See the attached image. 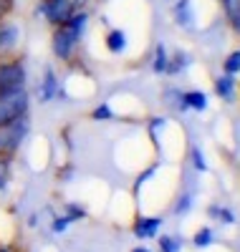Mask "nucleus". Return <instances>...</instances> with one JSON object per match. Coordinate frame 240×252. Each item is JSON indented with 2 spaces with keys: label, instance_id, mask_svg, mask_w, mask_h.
Instances as JSON below:
<instances>
[{
  "label": "nucleus",
  "instance_id": "nucleus-1",
  "mask_svg": "<svg viewBox=\"0 0 240 252\" xmlns=\"http://www.w3.org/2000/svg\"><path fill=\"white\" fill-rule=\"evenodd\" d=\"M28 131H31L28 116H20V119H15V121H10L5 126H0V157L3 159L13 157L20 149V144L26 141Z\"/></svg>",
  "mask_w": 240,
  "mask_h": 252
},
{
  "label": "nucleus",
  "instance_id": "nucleus-2",
  "mask_svg": "<svg viewBox=\"0 0 240 252\" xmlns=\"http://www.w3.org/2000/svg\"><path fill=\"white\" fill-rule=\"evenodd\" d=\"M28 109H31V96L26 89L0 94V126H5L20 116H28Z\"/></svg>",
  "mask_w": 240,
  "mask_h": 252
},
{
  "label": "nucleus",
  "instance_id": "nucleus-3",
  "mask_svg": "<svg viewBox=\"0 0 240 252\" xmlns=\"http://www.w3.org/2000/svg\"><path fill=\"white\" fill-rule=\"evenodd\" d=\"M26 66L18 58H5L0 61V94H10L18 89H26Z\"/></svg>",
  "mask_w": 240,
  "mask_h": 252
},
{
  "label": "nucleus",
  "instance_id": "nucleus-4",
  "mask_svg": "<svg viewBox=\"0 0 240 252\" xmlns=\"http://www.w3.org/2000/svg\"><path fill=\"white\" fill-rule=\"evenodd\" d=\"M81 35H76L66 23L63 26H56L53 28V35H51V51L58 61H71L74 58V51L79 46Z\"/></svg>",
  "mask_w": 240,
  "mask_h": 252
},
{
  "label": "nucleus",
  "instance_id": "nucleus-5",
  "mask_svg": "<svg viewBox=\"0 0 240 252\" xmlns=\"http://www.w3.org/2000/svg\"><path fill=\"white\" fill-rule=\"evenodd\" d=\"M38 10L56 28V26H63L76 13V0H40Z\"/></svg>",
  "mask_w": 240,
  "mask_h": 252
},
{
  "label": "nucleus",
  "instance_id": "nucleus-6",
  "mask_svg": "<svg viewBox=\"0 0 240 252\" xmlns=\"http://www.w3.org/2000/svg\"><path fill=\"white\" fill-rule=\"evenodd\" d=\"M20 46V26L13 20H0V61L13 58Z\"/></svg>",
  "mask_w": 240,
  "mask_h": 252
},
{
  "label": "nucleus",
  "instance_id": "nucleus-7",
  "mask_svg": "<svg viewBox=\"0 0 240 252\" xmlns=\"http://www.w3.org/2000/svg\"><path fill=\"white\" fill-rule=\"evenodd\" d=\"M58 94H61V81H58L53 66H46L43 68V78H40L38 89H36V96H38L40 103H51Z\"/></svg>",
  "mask_w": 240,
  "mask_h": 252
},
{
  "label": "nucleus",
  "instance_id": "nucleus-8",
  "mask_svg": "<svg viewBox=\"0 0 240 252\" xmlns=\"http://www.w3.org/2000/svg\"><path fill=\"white\" fill-rule=\"evenodd\" d=\"M162 217L160 215H155V217H137V222L132 224V232H134V237L137 240H149V237H155L157 232H160V227H162Z\"/></svg>",
  "mask_w": 240,
  "mask_h": 252
},
{
  "label": "nucleus",
  "instance_id": "nucleus-9",
  "mask_svg": "<svg viewBox=\"0 0 240 252\" xmlns=\"http://www.w3.org/2000/svg\"><path fill=\"white\" fill-rule=\"evenodd\" d=\"M174 23L180 28H192L195 26V8H192V0H177L174 3Z\"/></svg>",
  "mask_w": 240,
  "mask_h": 252
},
{
  "label": "nucleus",
  "instance_id": "nucleus-10",
  "mask_svg": "<svg viewBox=\"0 0 240 252\" xmlns=\"http://www.w3.org/2000/svg\"><path fill=\"white\" fill-rule=\"evenodd\" d=\"M180 109L182 111H187V109L205 111L207 109V94H202V91H185V94H180Z\"/></svg>",
  "mask_w": 240,
  "mask_h": 252
},
{
  "label": "nucleus",
  "instance_id": "nucleus-11",
  "mask_svg": "<svg viewBox=\"0 0 240 252\" xmlns=\"http://www.w3.org/2000/svg\"><path fill=\"white\" fill-rule=\"evenodd\" d=\"M215 94L223 101H233L235 98V76L230 73H220L215 78Z\"/></svg>",
  "mask_w": 240,
  "mask_h": 252
},
{
  "label": "nucleus",
  "instance_id": "nucleus-12",
  "mask_svg": "<svg viewBox=\"0 0 240 252\" xmlns=\"http://www.w3.org/2000/svg\"><path fill=\"white\" fill-rule=\"evenodd\" d=\"M104 46H106V51L109 53H124V48H126V33L121 31V28H112L106 33V38H104Z\"/></svg>",
  "mask_w": 240,
  "mask_h": 252
},
{
  "label": "nucleus",
  "instance_id": "nucleus-13",
  "mask_svg": "<svg viewBox=\"0 0 240 252\" xmlns=\"http://www.w3.org/2000/svg\"><path fill=\"white\" fill-rule=\"evenodd\" d=\"M167 66H169V53H167V48L162 46V43H157V48H155V63H152V71L155 73H167Z\"/></svg>",
  "mask_w": 240,
  "mask_h": 252
},
{
  "label": "nucleus",
  "instance_id": "nucleus-14",
  "mask_svg": "<svg viewBox=\"0 0 240 252\" xmlns=\"http://www.w3.org/2000/svg\"><path fill=\"white\" fill-rule=\"evenodd\" d=\"M212 240H215L212 227H200L198 232H195V237H192V245L202 250V247H210V245H212Z\"/></svg>",
  "mask_w": 240,
  "mask_h": 252
},
{
  "label": "nucleus",
  "instance_id": "nucleus-15",
  "mask_svg": "<svg viewBox=\"0 0 240 252\" xmlns=\"http://www.w3.org/2000/svg\"><path fill=\"white\" fill-rule=\"evenodd\" d=\"M210 217H217L223 224H235V215H233V209H228V207H220V204H212L210 209Z\"/></svg>",
  "mask_w": 240,
  "mask_h": 252
},
{
  "label": "nucleus",
  "instance_id": "nucleus-16",
  "mask_svg": "<svg viewBox=\"0 0 240 252\" xmlns=\"http://www.w3.org/2000/svg\"><path fill=\"white\" fill-rule=\"evenodd\" d=\"M223 73H230V76H238L240 73V51H233L225 56L223 61Z\"/></svg>",
  "mask_w": 240,
  "mask_h": 252
},
{
  "label": "nucleus",
  "instance_id": "nucleus-17",
  "mask_svg": "<svg viewBox=\"0 0 240 252\" xmlns=\"http://www.w3.org/2000/svg\"><path fill=\"white\" fill-rule=\"evenodd\" d=\"M182 250V240L174 235H162L160 237V252H180Z\"/></svg>",
  "mask_w": 240,
  "mask_h": 252
},
{
  "label": "nucleus",
  "instance_id": "nucleus-18",
  "mask_svg": "<svg viewBox=\"0 0 240 252\" xmlns=\"http://www.w3.org/2000/svg\"><path fill=\"white\" fill-rule=\"evenodd\" d=\"M91 119L94 121H112L114 119V111H112V106H109V101H101L99 106L91 111Z\"/></svg>",
  "mask_w": 240,
  "mask_h": 252
},
{
  "label": "nucleus",
  "instance_id": "nucleus-19",
  "mask_svg": "<svg viewBox=\"0 0 240 252\" xmlns=\"http://www.w3.org/2000/svg\"><path fill=\"white\" fill-rule=\"evenodd\" d=\"M71 224H74V220H71L69 215H61V217H56V220H53L51 229H53L56 235H61V232H66V229H69Z\"/></svg>",
  "mask_w": 240,
  "mask_h": 252
},
{
  "label": "nucleus",
  "instance_id": "nucleus-20",
  "mask_svg": "<svg viewBox=\"0 0 240 252\" xmlns=\"http://www.w3.org/2000/svg\"><path fill=\"white\" fill-rule=\"evenodd\" d=\"M190 209H192V197H190V194H185V197H180V202H177V204H174V215H177V217L190 215Z\"/></svg>",
  "mask_w": 240,
  "mask_h": 252
},
{
  "label": "nucleus",
  "instance_id": "nucleus-21",
  "mask_svg": "<svg viewBox=\"0 0 240 252\" xmlns=\"http://www.w3.org/2000/svg\"><path fill=\"white\" fill-rule=\"evenodd\" d=\"M192 161H195V169L198 172H207V161L200 152V146H192Z\"/></svg>",
  "mask_w": 240,
  "mask_h": 252
},
{
  "label": "nucleus",
  "instance_id": "nucleus-22",
  "mask_svg": "<svg viewBox=\"0 0 240 252\" xmlns=\"http://www.w3.org/2000/svg\"><path fill=\"white\" fill-rule=\"evenodd\" d=\"M66 215L76 222V220H83V217H86V209L79 207V204H74V202H69V204H66Z\"/></svg>",
  "mask_w": 240,
  "mask_h": 252
},
{
  "label": "nucleus",
  "instance_id": "nucleus-23",
  "mask_svg": "<svg viewBox=\"0 0 240 252\" xmlns=\"http://www.w3.org/2000/svg\"><path fill=\"white\" fill-rule=\"evenodd\" d=\"M220 3H223V8H225L228 18H233V15L240 10V0H220Z\"/></svg>",
  "mask_w": 240,
  "mask_h": 252
},
{
  "label": "nucleus",
  "instance_id": "nucleus-24",
  "mask_svg": "<svg viewBox=\"0 0 240 252\" xmlns=\"http://www.w3.org/2000/svg\"><path fill=\"white\" fill-rule=\"evenodd\" d=\"M5 182H8V159L0 157V189L5 187Z\"/></svg>",
  "mask_w": 240,
  "mask_h": 252
},
{
  "label": "nucleus",
  "instance_id": "nucleus-25",
  "mask_svg": "<svg viewBox=\"0 0 240 252\" xmlns=\"http://www.w3.org/2000/svg\"><path fill=\"white\" fill-rule=\"evenodd\" d=\"M230 26H233V31H235V33L240 35V10H238V13H235V15L230 18Z\"/></svg>",
  "mask_w": 240,
  "mask_h": 252
},
{
  "label": "nucleus",
  "instance_id": "nucleus-26",
  "mask_svg": "<svg viewBox=\"0 0 240 252\" xmlns=\"http://www.w3.org/2000/svg\"><path fill=\"white\" fill-rule=\"evenodd\" d=\"M132 252H152L147 245H137V247H132Z\"/></svg>",
  "mask_w": 240,
  "mask_h": 252
}]
</instances>
